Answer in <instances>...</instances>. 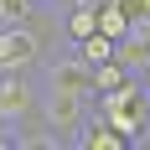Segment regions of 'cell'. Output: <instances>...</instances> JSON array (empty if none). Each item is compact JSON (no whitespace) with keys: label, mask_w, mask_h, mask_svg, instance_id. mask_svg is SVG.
Here are the masks:
<instances>
[{"label":"cell","mask_w":150,"mask_h":150,"mask_svg":"<svg viewBox=\"0 0 150 150\" xmlns=\"http://www.w3.org/2000/svg\"><path fill=\"white\" fill-rule=\"evenodd\" d=\"M36 0H0V26H21Z\"/></svg>","instance_id":"obj_12"},{"label":"cell","mask_w":150,"mask_h":150,"mask_svg":"<svg viewBox=\"0 0 150 150\" xmlns=\"http://www.w3.org/2000/svg\"><path fill=\"white\" fill-rule=\"evenodd\" d=\"M36 109H42V119L57 129L62 145H73L78 129H83V124H88V114H93V98H88V93H67V88H42Z\"/></svg>","instance_id":"obj_2"},{"label":"cell","mask_w":150,"mask_h":150,"mask_svg":"<svg viewBox=\"0 0 150 150\" xmlns=\"http://www.w3.org/2000/svg\"><path fill=\"white\" fill-rule=\"evenodd\" d=\"M36 98H42V88L31 83V67H0V119L5 124L26 119Z\"/></svg>","instance_id":"obj_3"},{"label":"cell","mask_w":150,"mask_h":150,"mask_svg":"<svg viewBox=\"0 0 150 150\" xmlns=\"http://www.w3.org/2000/svg\"><path fill=\"white\" fill-rule=\"evenodd\" d=\"M93 11L88 5H67V11H62V36H67V47L73 42H83V36H93Z\"/></svg>","instance_id":"obj_9"},{"label":"cell","mask_w":150,"mask_h":150,"mask_svg":"<svg viewBox=\"0 0 150 150\" xmlns=\"http://www.w3.org/2000/svg\"><path fill=\"white\" fill-rule=\"evenodd\" d=\"M67 5H88V11H98V5H104V0H67Z\"/></svg>","instance_id":"obj_14"},{"label":"cell","mask_w":150,"mask_h":150,"mask_svg":"<svg viewBox=\"0 0 150 150\" xmlns=\"http://www.w3.org/2000/svg\"><path fill=\"white\" fill-rule=\"evenodd\" d=\"M42 52L26 36V26H0V67H36Z\"/></svg>","instance_id":"obj_5"},{"label":"cell","mask_w":150,"mask_h":150,"mask_svg":"<svg viewBox=\"0 0 150 150\" xmlns=\"http://www.w3.org/2000/svg\"><path fill=\"white\" fill-rule=\"evenodd\" d=\"M42 88H67V93H88V98H93V67L67 47L62 57L42 62Z\"/></svg>","instance_id":"obj_4"},{"label":"cell","mask_w":150,"mask_h":150,"mask_svg":"<svg viewBox=\"0 0 150 150\" xmlns=\"http://www.w3.org/2000/svg\"><path fill=\"white\" fill-rule=\"evenodd\" d=\"M73 145H78V150H135V145H129V140H124L109 119H98V114H88V124L78 129Z\"/></svg>","instance_id":"obj_7"},{"label":"cell","mask_w":150,"mask_h":150,"mask_svg":"<svg viewBox=\"0 0 150 150\" xmlns=\"http://www.w3.org/2000/svg\"><path fill=\"white\" fill-rule=\"evenodd\" d=\"M73 52H78L83 62H88V67H93V62H109V57H114V36H104V31H93V36L73 42Z\"/></svg>","instance_id":"obj_11"},{"label":"cell","mask_w":150,"mask_h":150,"mask_svg":"<svg viewBox=\"0 0 150 150\" xmlns=\"http://www.w3.org/2000/svg\"><path fill=\"white\" fill-rule=\"evenodd\" d=\"M129 67H124L119 57H109V62H93V93H109V88H119V83H129Z\"/></svg>","instance_id":"obj_10"},{"label":"cell","mask_w":150,"mask_h":150,"mask_svg":"<svg viewBox=\"0 0 150 150\" xmlns=\"http://www.w3.org/2000/svg\"><path fill=\"white\" fill-rule=\"evenodd\" d=\"M140 21H150V0H145V16H140Z\"/></svg>","instance_id":"obj_15"},{"label":"cell","mask_w":150,"mask_h":150,"mask_svg":"<svg viewBox=\"0 0 150 150\" xmlns=\"http://www.w3.org/2000/svg\"><path fill=\"white\" fill-rule=\"evenodd\" d=\"M93 114L109 119L129 145H145L150 140V98H145V88L135 78L119 83V88H109V93H93Z\"/></svg>","instance_id":"obj_1"},{"label":"cell","mask_w":150,"mask_h":150,"mask_svg":"<svg viewBox=\"0 0 150 150\" xmlns=\"http://www.w3.org/2000/svg\"><path fill=\"white\" fill-rule=\"evenodd\" d=\"M145 145H150V140H145Z\"/></svg>","instance_id":"obj_16"},{"label":"cell","mask_w":150,"mask_h":150,"mask_svg":"<svg viewBox=\"0 0 150 150\" xmlns=\"http://www.w3.org/2000/svg\"><path fill=\"white\" fill-rule=\"evenodd\" d=\"M62 11H67V5H62ZM62 11H47V5H31V16L21 21V26H26V36L36 42V52H47L52 42H67V36H62Z\"/></svg>","instance_id":"obj_6"},{"label":"cell","mask_w":150,"mask_h":150,"mask_svg":"<svg viewBox=\"0 0 150 150\" xmlns=\"http://www.w3.org/2000/svg\"><path fill=\"white\" fill-rule=\"evenodd\" d=\"M93 26L104 31V36H114V42H119V36H124L129 26H135V21H129V11H124L119 0H104V5L93 11Z\"/></svg>","instance_id":"obj_8"},{"label":"cell","mask_w":150,"mask_h":150,"mask_svg":"<svg viewBox=\"0 0 150 150\" xmlns=\"http://www.w3.org/2000/svg\"><path fill=\"white\" fill-rule=\"evenodd\" d=\"M135 83H140V88H145V98H150V62H145V67H140V73H135Z\"/></svg>","instance_id":"obj_13"}]
</instances>
